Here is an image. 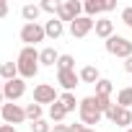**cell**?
I'll return each instance as SVG.
<instances>
[{"mask_svg":"<svg viewBox=\"0 0 132 132\" xmlns=\"http://www.w3.org/2000/svg\"><path fill=\"white\" fill-rule=\"evenodd\" d=\"M16 65H18V78L31 80L39 73V52H36V47H23L18 60H16Z\"/></svg>","mask_w":132,"mask_h":132,"instance_id":"1","label":"cell"},{"mask_svg":"<svg viewBox=\"0 0 132 132\" xmlns=\"http://www.w3.org/2000/svg\"><path fill=\"white\" fill-rule=\"evenodd\" d=\"M78 111H80V119H83V124H98V122H101V117H104V111L96 106V98H93V96H86V98H80V106H78Z\"/></svg>","mask_w":132,"mask_h":132,"instance_id":"2","label":"cell"},{"mask_svg":"<svg viewBox=\"0 0 132 132\" xmlns=\"http://www.w3.org/2000/svg\"><path fill=\"white\" fill-rule=\"evenodd\" d=\"M106 52L109 54H114V57H132V42L127 39V36H119V34H114V36H109L106 39Z\"/></svg>","mask_w":132,"mask_h":132,"instance_id":"3","label":"cell"},{"mask_svg":"<svg viewBox=\"0 0 132 132\" xmlns=\"http://www.w3.org/2000/svg\"><path fill=\"white\" fill-rule=\"evenodd\" d=\"M44 39H47V31H44L42 23H23V26H21V42H23L26 47H36V44L44 42Z\"/></svg>","mask_w":132,"mask_h":132,"instance_id":"4","label":"cell"},{"mask_svg":"<svg viewBox=\"0 0 132 132\" xmlns=\"http://www.w3.org/2000/svg\"><path fill=\"white\" fill-rule=\"evenodd\" d=\"M60 101V93H57V88L52 86V83H39L36 88H34V104H57Z\"/></svg>","mask_w":132,"mask_h":132,"instance_id":"5","label":"cell"},{"mask_svg":"<svg viewBox=\"0 0 132 132\" xmlns=\"http://www.w3.org/2000/svg\"><path fill=\"white\" fill-rule=\"evenodd\" d=\"M111 124H117V127H124V129H129V124H132V111L129 109H124V106H119V104H111V109L104 114Z\"/></svg>","mask_w":132,"mask_h":132,"instance_id":"6","label":"cell"},{"mask_svg":"<svg viewBox=\"0 0 132 132\" xmlns=\"http://www.w3.org/2000/svg\"><path fill=\"white\" fill-rule=\"evenodd\" d=\"M23 93H26V80H23V78H16V80L3 83V96H5L8 104H16Z\"/></svg>","mask_w":132,"mask_h":132,"instance_id":"7","label":"cell"},{"mask_svg":"<svg viewBox=\"0 0 132 132\" xmlns=\"http://www.w3.org/2000/svg\"><path fill=\"white\" fill-rule=\"evenodd\" d=\"M80 11H83V3H78V0H65V3H60V11H57V18L60 21H75L80 18Z\"/></svg>","mask_w":132,"mask_h":132,"instance_id":"8","label":"cell"},{"mask_svg":"<svg viewBox=\"0 0 132 132\" xmlns=\"http://www.w3.org/2000/svg\"><path fill=\"white\" fill-rule=\"evenodd\" d=\"M0 114H3V122L5 124H13V127L26 119V109L18 106V104H3V111H0Z\"/></svg>","mask_w":132,"mask_h":132,"instance_id":"9","label":"cell"},{"mask_svg":"<svg viewBox=\"0 0 132 132\" xmlns=\"http://www.w3.org/2000/svg\"><path fill=\"white\" fill-rule=\"evenodd\" d=\"M93 26H96V21H93V18L80 16V18H75V21L70 23V34H73L75 39H83V36H88V34L93 31Z\"/></svg>","mask_w":132,"mask_h":132,"instance_id":"10","label":"cell"},{"mask_svg":"<svg viewBox=\"0 0 132 132\" xmlns=\"http://www.w3.org/2000/svg\"><path fill=\"white\" fill-rule=\"evenodd\" d=\"M57 83L65 91H75V86L80 83V75L75 70H57Z\"/></svg>","mask_w":132,"mask_h":132,"instance_id":"11","label":"cell"},{"mask_svg":"<svg viewBox=\"0 0 132 132\" xmlns=\"http://www.w3.org/2000/svg\"><path fill=\"white\" fill-rule=\"evenodd\" d=\"M93 29H96V36L104 39V42H106L109 36H114V21H109V18H98Z\"/></svg>","mask_w":132,"mask_h":132,"instance_id":"12","label":"cell"},{"mask_svg":"<svg viewBox=\"0 0 132 132\" xmlns=\"http://www.w3.org/2000/svg\"><path fill=\"white\" fill-rule=\"evenodd\" d=\"M18 78V65L16 62H3L0 65V80L8 83V80H16Z\"/></svg>","mask_w":132,"mask_h":132,"instance_id":"13","label":"cell"},{"mask_svg":"<svg viewBox=\"0 0 132 132\" xmlns=\"http://www.w3.org/2000/svg\"><path fill=\"white\" fill-rule=\"evenodd\" d=\"M57 60H60V54H57L54 47H44V49L39 52V65H47V68H52V65H57Z\"/></svg>","mask_w":132,"mask_h":132,"instance_id":"14","label":"cell"},{"mask_svg":"<svg viewBox=\"0 0 132 132\" xmlns=\"http://www.w3.org/2000/svg\"><path fill=\"white\" fill-rule=\"evenodd\" d=\"M44 31H47V36H49V39H60V36H62V31H65V26H62V21H60V18H49V21L44 23Z\"/></svg>","mask_w":132,"mask_h":132,"instance_id":"15","label":"cell"},{"mask_svg":"<svg viewBox=\"0 0 132 132\" xmlns=\"http://www.w3.org/2000/svg\"><path fill=\"white\" fill-rule=\"evenodd\" d=\"M78 75H80V83H93V86H96V83L101 80V75H98V68H93V65H86V68H83Z\"/></svg>","mask_w":132,"mask_h":132,"instance_id":"16","label":"cell"},{"mask_svg":"<svg viewBox=\"0 0 132 132\" xmlns=\"http://www.w3.org/2000/svg\"><path fill=\"white\" fill-rule=\"evenodd\" d=\"M60 104L65 106V111H68V114H70V111H75V109L80 106V101L75 98V93H73V91H65V93H60Z\"/></svg>","mask_w":132,"mask_h":132,"instance_id":"17","label":"cell"},{"mask_svg":"<svg viewBox=\"0 0 132 132\" xmlns=\"http://www.w3.org/2000/svg\"><path fill=\"white\" fill-rule=\"evenodd\" d=\"M39 13H42V5H23L21 8V16L26 18V23H36V18H39Z\"/></svg>","mask_w":132,"mask_h":132,"instance_id":"18","label":"cell"},{"mask_svg":"<svg viewBox=\"0 0 132 132\" xmlns=\"http://www.w3.org/2000/svg\"><path fill=\"white\" fill-rule=\"evenodd\" d=\"M65 117H68V111H65V106H62L60 101L49 106V119H52L54 124H62V119H65Z\"/></svg>","mask_w":132,"mask_h":132,"instance_id":"19","label":"cell"},{"mask_svg":"<svg viewBox=\"0 0 132 132\" xmlns=\"http://www.w3.org/2000/svg\"><path fill=\"white\" fill-rule=\"evenodd\" d=\"M83 11H86L88 18H93V16L104 13V3H98V0H86V3H83Z\"/></svg>","mask_w":132,"mask_h":132,"instance_id":"20","label":"cell"},{"mask_svg":"<svg viewBox=\"0 0 132 132\" xmlns=\"http://www.w3.org/2000/svg\"><path fill=\"white\" fill-rule=\"evenodd\" d=\"M117 104H119V106H124V109H129V106H132V86H127V88H122V91L117 93Z\"/></svg>","mask_w":132,"mask_h":132,"instance_id":"21","label":"cell"},{"mask_svg":"<svg viewBox=\"0 0 132 132\" xmlns=\"http://www.w3.org/2000/svg\"><path fill=\"white\" fill-rule=\"evenodd\" d=\"M111 91H114V83L106 80V78H101V80L96 83V93H93V96H111Z\"/></svg>","mask_w":132,"mask_h":132,"instance_id":"22","label":"cell"},{"mask_svg":"<svg viewBox=\"0 0 132 132\" xmlns=\"http://www.w3.org/2000/svg\"><path fill=\"white\" fill-rule=\"evenodd\" d=\"M57 70H75V57H73V54H60Z\"/></svg>","mask_w":132,"mask_h":132,"instance_id":"23","label":"cell"},{"mask_svg":"<svg viewBox=\"0 0 132 132\" xmlns=\"http://www.w3.org/2000/svg\"><path fill=\"white\" fill-rule=\"evenodd\" d=\"M26 119H31V122H36V119H42V106L31 101V104L26 106Z\"/></svg>","mask_w":132,"mask_h":132,"instance_id":"24","label":"cell"},{"mask_svg":"<svg viewBox=\"0 0 132 132\" xmlns=\"http://www.w3.org/2000/svg\"><path fill=\"white\" fill-rule=\"evenodd\" d=\"M31 132H52V124L44 119H36V122H31Z\"/></svg>","mask_w":132,"mask_h":132,"instance_id":"25","label":"cell"},{"mask_svg":"<svg viewBox=\"0 0 132 132\" xmlns=\"http://www.w3.org/2000/svg\"><path fill=\"white\" fill-rule=\"evenodd\" d=\"M42 11H44V13H52V16H57V11H60V3H57V0H44V3H42Z\"/></svg>","mask_w":132,"mask_h":132,"instance_id":"26","label":"cell"},{"mask_svg":"<svg viewBox=\"0 0 132 132\" xmlns=\"http://www.w3.org/2000/svg\"><path fill=\"white\" fill-rule=\"evenodd\" d=\"M93 98H96V106H98L104 114L111 109V98H109V96H93Z\"/></svg>","mask_w":132,"mask_h":132,"instance_id":"27","label":"cell"},{"mask_svg":"<svg viewBox=\"0 0 132 132\" xmlns=\"http://www.w3.org/2000/svg\"><path fill=\"white\" fill-rule=\"evenodd\" d=\"M122 21H124V23H127V26H129V29H132V5H129V8H124V11H122Z\"/></svg>","mask_w":132,"mask_h":132,"instance_id":"28","label":"cell"},{"mask_svg":"<svg viewBox=\"0 0 132 132\" xmlns=\"http://www.w3.org/2000/svg\"><path fill=\"white\" fill-rule=\"evenodd\" d=\"M68 129H70V132H96V129H91V127H86V124H68Z\"/></svg>","mask_w":132,"mask_h":132,"instance_id":"29","label":"cell"},{"mask_svg":"<svg viewBox=\"0 0 132 132\" xmlns=\"http://www.w3.org/2000/svg\"><path fill=\"white\" fill-rule=\"evenodd\" d=\"M8 11H11V8H8V3H5V0H0V18H5V16H8Z\"/></svg>","mask_w":132,"mask_h":132,"instance_id":"30","label":"cell"},{"mask_svg":"<svg viewBox=\"0 0 132 132\" xmlns=\"http://www.w3.org/2000/svg\"><path fill=\"white\" fill-rule=\"evenodd\" d=\"M52 132H70V129H68V124H54Z\"/></svg>","mask_w":132,"mask_h":132,"instance_id":"31","label":"cell"},{"mask_svg":"<svg viewBox=\"0 0 132 132\" xmlns=\"http://www.w3.org/2000/svg\"><path fill=\"white\" fill-rule=\"evenodd\" d=\"M0 132H18L13 124H0Z\"/></svg>","mask_w":132,"mask_h":132,"instance_id":"32","label":"cell"},{"mask_svg":"<svg viewBox=\"0 0 132 132\" xmlns=\"http://www.w3.org/2000/svg\"><path fill=\"white\" fill-rule=\"evenodd\" d=\"M114 8H117V3H104V13H111Z\"/></svg>","mask_w":132,"mask_h":132,"instance_id":"33","label":"cell"},{"mask_svg":"<svg viewBox=\"0 0 132 132\" xmlns=\"http://www.w3.org/2000/svg\"><path fill=\"white\" fill-rule=\"evenodd\" d=\"M124 70H127V73H132V57H127V60H124Z\"/></svg>","mask_w":132,"mask_h":132,"instance_id":"34","label":"cell"},{"mask_svg":"<svg viewBox=\"0 0 132 132\" xmlns=\"http://www.w3.org/2000/svg\"><path fill=\"white\" fill-rule=\"evenodd\" d=\"M5 101V96H3V80H0V104Z\"/></svg>","mask_w":132,"mask_h":132,"instance_id":"35","label":"cell"},{"mask_svg":"<svg viewBox=\"0 0 132 132\" xmlns=\"http://www.w3.org/2000/svg\"><path fill=\"white\" fill-rule=\"evenodd\" d=\"M124 132H132V127H129V129H124Z\"/></svg>","mask_w":132,"mask_h":132,"instance_id":"36","label":"cell"}]
</instances>
